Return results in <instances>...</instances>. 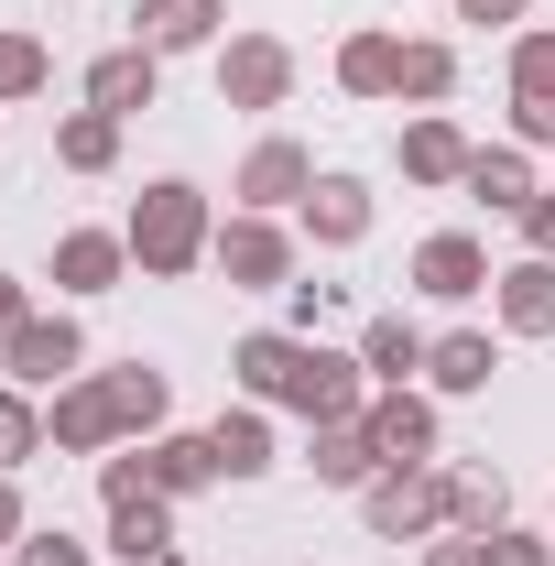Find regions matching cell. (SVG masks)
Here are the masks:
<instances>
[{"mask_svg": "<svg viewBox=\"0 0 555 566\" xmlns=\"http://www.w3.org/2000/svg\"><path fill=\"white\" fill-rule=\"evenodd\" d=\"M121 240H132V273H153V283H186V273H197V262H208V251H218L208 186H186V175H153Z\"/></svg>", "mask_w": 555, "mask_h": 566, "instance_id": "6da1fadb", "label": "cell"}, {"mask_svg": "<svg viewBox=\"0 0 555 566\" xmlns=\"http://www.w3.org/2000/svg\"><path fill=\"white\" fill-rule=\"evenodd\" d=\"M44 436H55L66 458H109V447L132 436V415H121V381H109V370H76L66 392L44 403Z\"/></svg>", "mask_w": 555, "mask_h": 566, "instance_id": "7a4b0ae2", "label": "cell"}, {"mask_svg": "<svg viewBox=\"0 0 555 566\" xmlns=\"http://www.w3.org/2000/svg\"><path fill=\"white\" fill-rule=\"evenodd\" d=\"M359 512L381 545H425V534H447V469H381L359 491Z\"/></svg>", "mask_w": 555, "mask_h": 566, "instance_id": "3957f363", "label": "cell"}, {"mask_svg": "<svg viewBox=\"0 0 555 566\" xmlns=\"http://www.w3.org/2000/svg\"><path fill=\"white\" fill-rule=\"evenodd\" d=\"M218 273H229V294H283V283H294V229H283V218H229V229H218V251H208Z\"/></svg>", "mask_w": 555, "mask_h": 566, "instance_id": "277c9868", "label": "cell"}, {"mask_svg": "<svg viewBox=\"0 0 555 566\" xmlns=\"http://www.w3.org/2000/svg\"><path fill=\"white\" fill-rule=\"evenodd\" d=\"M218 98L229 109H283L294 98V44L283 33H229L218 44Z\"/></svg>", "mask_w": 555, "mask_h": 566, "instance_id": "5b68a950", "label": "cell"}, {"mask_svg": "<svg viewBox=\"0 0 555 566\" xmlns=\"http://www.w3.org/2000/svg\"><path fill=\"white\" fill-rule=\"evenodd\" d=\"M283 403H294L305 424H359V415H370V370L305 338V359H294V381H283Z\"/></svg>", "mask_w": 555, "mask_h": 566, "instance_id": "8992f818", "label": "cell"}, {"mask_svg": "<svg viewBox=\"0 0 555 566\" xmlns=\"http://www.w3.org/2000/svg\"><path fill=\"white\" fill-rule=\"evenodd\" d=\"M305 186H316V153H305V142H251V153H240V175H229V197H240V208L251 218H283V208H305Z\"/></svg>", "mask_w": 555, "mask_h": 566, "instance_id": "52a82bcc", "label": "cell"}, {"mask_svg": "<svg viewBox=\"0 0 555 566\" xmlns=\"http://www.w3.org/2000/svg\"><path fill=\"white\" fill-rule=\"evenodd\" d=\"M0 359H11V381H22V392H66L76 370H87V338H76V316H33Z\"/></svg>", "mask_w": 555, "mask_h": 566, "instance_id": "ba28073f", "label": "cell"}, {"mask_svg": "<svg viewBox=\"0 0 555 566\" xmlns=\"http://www.w3.org/2000/svg\"><path fill=\"white\" fill-rule=\"evenodd\" d=\"M370 447H381V469H436V403H425L415 381L404 392H370Z\"/></svg>", "mask_w": 555, "mask_h": 566, "instance_id": "9c48e42d", "label": "cell"}, {"mask_svg": "<svg viewBox=\"0 0 555 566\" xmlns=\"http://www.w3.org/2000/svg\"><path fill=\"white\" fill-rule=\"evenodd\" d=\"M164 98V55L153 44H109L98 66H87V109H109V120H142Z\"/></svg>", "mask_w": 555, "mask_h": 566, "instance_id": "30bf717a", "label": "cell"}, {"mask_svg": "<svg viewBox=\"0 0 555 566\" xmlns=\"http://www.w3.org/2000/svg\"><path fill=\"white\" fill-rule=\"evenodd\" d=\"M415 294H436V305H469V294H490V251L469 240V229H436V240H415Z\"/></svg>", "mask_w": 555, "mask_h": 566, "instance_id": "8fae6325", "label": "cell"}, {"mask_svg": "<svg viewBox=\"0 0 555 566\" xmlns=\"http://www.w3.org/2000/svg\"><path fill=\"white\" fill-rule=\"evenodd\" d=\"M469 153H480V142L458 132L447 109H415V120H404V186H469Z\"/></svg>", "mask_w": 555, "mask_h": 566, "instance_id": "7c38bea8", "label": "cell"}, {"mask_svg": "<svg viewBox=\"0 0 555 566\" xmlns=\"http://www.w3.org/2000/svg\"><path fill=\"white\" fill-rule=\"evenodd\" d=\"M294 218H305L316 251H359V240H370V186H359V175H316Z\"/></svg>", "mask_w": 555, "mask_h": 566, "instance_id": "4fadbf2b", "label": "cell"}, {"mask_svg": "<svg viewBox=\"0 0 555 566\" xmlns=\"http://www.w3.org/2000/svg\"><path fill=\"white\" fill-rule=\"evenodd\" d=\"M121 273H132L121 229H66L55 240V294H121Z\"/></svg>", "mask_w": 555, "mask_h": 566, "instance_id": "5bb4252c", "label": "cell"}, {"mask_svg": "<svg viewBox=\"0 0 555 566\" xmlns=\"http://www.w3.org/2000/svg\"><path fill=\"white\" fill-rule=\"evenodd\" d=\"M109 556L121 566H175L186 545H175V501L142 491V501H109Z\"/></svg>", "mask_w": 555, "mask_h": 566, "instance_id": "9a60e30c", "label": "cell"}, {"mask_svg": "<svg viewBox=\"0 0 555 566\" xmlns=\"http://www.w3.org/2000/svg\"><path fill=\"white\" fill-rule=\"evenodd\" d=\"M218 22H229V0H142L132 44H153V55H197V44H218Z\"/></svg>", "mask_w": 555, "mask_h": 566, "instance_id": "2e32d148", "label": "cell"}, {"mask_svg": "<svg viewBox=\"0 0 555 566\" xmlns=\"http://www.w3.org/2000/svg\"><path fill=\"white\" fill-rule=\"evenodd\" d=\"M490 305H501V327L512 338H555V262H512V273H490Z\"/></svg>", "mask_w": 555, "mask_h": 566, "instance_id": "e0dca14e", "label": "cell"}, {"mask_svg": "<svg viewBox=\"0 0 555 566\" xmlns=\"http://www.w3.org/2000/svg\"><path fill=\"white\" fill-rule=\"evenodd\" d=\"M142 480L164 501H197V491H218V447L208 436H142Z\"/></svg>", "mask_w": 555, "mask_h": 566, "instance_id": "ac0fdd59", "label": "cell"}, {"mask_svg": "<svg viewBox=\"0 0 555 566\" xmlns=\"http://www.w3.org/2000/svg\"><path fill=\"white\" fill-rule=\"evenodd\" d=\"M425 338L415 316H370V338H359V370H370V392H404V381H425Z\"/></svg>", "mask_w": 555, "mask_h": 566, "instance_id": "d6986e66", "label": "cell"}, {"mask_svg": "<svg viewBox=\"0 0 555 566\" xmlns=\"http://www.w3.org/2000/svg\"><path fill=\"white\" fill-rule=\"evenodd\" d=\"M294 359H305V338H294V327H251V338L229 349V381H240L251 403H283V381H294Z\"/></svg>", "mask_w": 555, "mask_h": 566, "instance_id": "ffe728a7", "label": "cell"}, {"mask_svg": "<svg viewBox=\"0 0 555 566\" xmlns=\"http://www.w3.org/2000/svg\"><path fill=\"white\" fill-rule=\"evenodd\" d=\"M447 523H458V534H501V523H512V480L480 469V458H458V469H447Z\"/></svg>", "mask_w": 555, "mask_h": 566, "instance_id": "44dd1931", "label": "cell"}, {"mask_svg": "<svg viewBox=\"0 0 555 566\" xmlns=\"http://www.w3.org/2000/svg\"><path fill=\"white\" fill-rule=\"evenodd\" d=\"M305 469H316L327 491H370V480H381V447H370V424H316Z\"/></svg>", "mask_w": 555, "mask_h": 566, "instance_id": "7402d4cb", "label": "cell"}, {"mask_svg": "<svg viewBox=\"0 0 555 566\" xmlns=\"http://www.w3.org/2000/svg\"><path fill=\"white\" fill-rule=\"evenodd\" d=\"M469 197H480V208H501V218H523L534 197H545V186H534V153H523V142H501V153H469Z\"/></svg>", "mask_w": 555, "mask_h": 566, "instance_id": "603a6c76", "label": "cell"}, {"mask_svg": "<svg viewBox=\"0 0 555 566\" xmlns=\"http://www.w3.org/2000/svg\"><path fill=\"white\" fill-rule=\"evenodd\" d=\"M208 447H218V480H262V469H273V424H262V403H229V415L208 424Z\"/></svg>", "mask_w": 555, "mask_h": 566, "instance_id": "cb8c5ba5", "label": "cell"}, {"mask_svg": "<svg viewBox=\"0 0 555 566\" xmlns=\"http://www.w3.org/2000/svg\"><path fill=\"white\" fill-rule=\"evenodd\" d=\"M338 87L348 98H392V87H404V33H348L338 44Z\"/></svg>", "mask_w": 555, "mask_h": 566, "instance_id": "d4e9b609", "label": "cell"}, {"mask_svg": "<svg viewBox=\"0 0 555 566\" xmlns=\"http://www.w3.org/2000/svg\"><path fill=\"white\" fill-rule=\"evenodd\" d=\"M121 132H132V120H109V109H66V120H55V164H66V175H109V164H121Z\"/></svg>", "mask_w": 555, "mask_h": 566, "instance_id": "484cf974", "label": "cell"}, {"mask_svg": "<svg viewBox=\"0 0 555 566\" xmlns=\"http://www.w3.org/2000/svg\"><path fill=\"white\" fill-rule=\"evenodd\" d=\"M490 370H501V349H490L480 327H447V338L425 349V381H436V392H490Z\"/></svg>", "mask_w": 555, "mask_h": 566, "instance_id": "4316f807", "label": "cell"}, {"mask_svg": "<svg viewBox=\"0 0 555 566\" xmlns=\"http://www.w3.org/2000/svg\"><path fill=\"white\" fill-rule=\"evenodd\" d=\"M392 98H415V109H436V98H458V44H404V87Z\"/></svg>", "mask_w": 555, "mask_h": 566, "instance_id": "83f0119b", "label": "cell"}, {"mask_svg": "<svg viewBox=\"0 0 555 566\" xmlns=\"http://www.w3.org/2000/svg\"><path fill=\"white\" fill-rule=\"evenodd\" d=\"M55 436H44V403L22 392V381H0V469H22V458H44Z\"/></svg>", "mask_w": 555, "mask_h": 566, "instance_id": "f1b7e54d", "label": "cell"}, {"mask_svg": "<svg viewBox=\"0 0 555 566\" xmlns=\"http://www.w3.org/2000/svg\"><path fill=\"white\" fill-rule=\"evenodd\" d=\"M512 98H555V22L512 33Z\"/></svg>", "mask_w": 555, "mask_h": 566, "instance_id": "f546056e", "label": "cell"}, {"mask_svg": "<svg viewBox=\"0 0 555 566\" xmlns=\"http://www.w3.org/2000/svg\"><path fill=\"white\" fill-rule=\"evenodd\" d=\"M44 76H55V55H44V33H0V109H11V98H33Z\"/></svg>", "mask_w": 555, "mask_h": 566, "instance_id": "4dcf8cb0", "label": "cell"}, {"mask_svg": "<svg viewBox=\"0 0 555 566\" xmlns=\"http://www.w3.org/2000/svg\"><path fill=\"white\" fill-rule=\"evenodd\" d=\"M11 566H98V556H87V545H76L66 523H33V534H22V545H11Z\"/></svg>", "mask_w": 555, "mask_h": 566, "instance_id": "1f68e13d", "label": "cell"}, {"mask_svg": "<svg viewBox=\"0 0 555 566\" xmlns=\"http://www.w3.org/2000/svg\"><path fill=\"white\" fill-rule=\"evenodd\" d=\"M480 566H555V534H523V523H501V534H480Z\"/></svg>", "mask_w": 555, "mask_h": 566, "instance_id": "d6a6232c", "label": "cell"}, {"mask_svg": "<svg viewBox=\"0 0 555 566\" xmlns=\"http://www.w3.org/2000/svg\"><path fill=\"white\" fill-rule=\"evenodd\" d=\"M512 142L545 153V142H555V98H512Z\"/></svg>", "mask_w": 555, "mask_h": 566, "instance_id": "836d02e7", "label": "cell"}, {"mask_svg": "<svg viewBox=\"0 0 555 566\" xmlns=\"http://www.w3.org/2000/svg\"><path fill=\"white\" fill-rule=\"evenodd\" d=\"M22 327H33V283H22V273H0V349H11Z\"/></svg>", "mask_w": 555, "mask_h": 566, "instance_id": "e575fe53", "label": "cell"}, {"mask_svg": "<svg viewBox=\"0 0 555 566\" xmlns=\"http://www.w3.org/2000/svg\"><path fill=\"white\" fill-rule=\"evenodd\" d=\"M523 251H534V262H555V186L523 208Z\"/></svg>", "mask_w": 555, "mask_h": 566, "instance_id": "d590c367", "label": "cell"}, {"mask_svg": "<svg viewBox=\"0 0 555 566\" xmlns=\"http://www.w3.org/2000/svg\"><path fill=\"white\" fill-rule=\"evenodd\" d=\"M22 534H33V512H22V480H11V469H0V556H11V545H22Z\"/></svg>", "mask_w": 555, "mask_h": 566, "instance_id": "8d00e7d4", "label": "cell"}, {"mask_svg": "<svg viewBox=\"0 0 555 566\" xmlns=\"http://www.w3.org/2000/svg\"><path fill=\"white\" fill-rule=\"evenodd\" d=\"M523 11H534V0H458V22H480V33H512Z\"/></svg>", "mask_w": 555, "mask_h": 566, "instance_id": "74e56055", "label": "cell"}, {"mask_svg": "<svg viewBox=\"0 0 555 566\" xmlns=\"http://www.w3.org/2000/svg\"><path fill=\"white\" fill-rule=\"evenodd\" d=\"M425 566H480V534H458V523H447V534H425Z\"/></svg>", "mask_w": 555, "mask_h": 566, "instance_id": "f35d334b", "label": "cell"}, {"mask_svg": "<svg viewBox=\"0 0 555 566\" xmlns=\"http://www.w3.org/2000/svg\"><path fill=\"white\" fill-rule=\"evenodd\" d=\"M0 566H11V556H0Z\"/></svg>", "mask_w": 555, "mask_h": 566, "instance_id": "ab89813d", "label": "cell"}]
</instances>
